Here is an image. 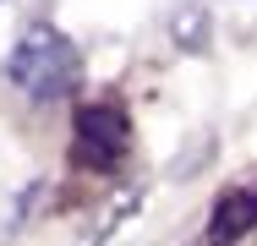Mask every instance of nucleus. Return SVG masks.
I'll use <instances>...</instances> for the list:
<instances>
[{
	"instance_id": "20e7f679",
	"label": "nucleus",
	"mask_w": 257,
	"mask_h": 246,
	"mask_svg": "<svg viewBox=\"0 0 257 246\" xmlns=\"http://www.w3.org/2000/svg\"><path fill=\"white\" fill-rule=\"evenodd\" d=\"M137 197H143L137 186H126V192H120V197H115V202H109V208L99 213V224H93V230L82 235V246H104L109 235H115V230H120V219H126V213L137 208Z\"/></svg>"
},
{
	"instance_id": "f257e3e1",
	"label": "nucleus",
	"mask_w": 257,
	"mask_h": 246,
	"mask_svg": "<svg viewBox=\"0 0 257 246\" xmlns=\"http://www.w3.org/2000/svg\"><path fill=\"white\" fill-rule=\"evenodd\" d=\"M77 77H82V55L77 44L50 28V22H33L17 49H11V60H6V82L17 88V93L39 98V104H50V98H66L77 88Z\"/></svg>"
},
{
	"instance_id": "7ed1b4c3",
	"label": "nucleus",
	"mask_w": 257,
	"mask_h": 246,
	"mask_svg": "<svg viewBox=\"0 0 257 246\" xmlns=\"http://www.w3.org/2000/svg\"><path fill=\"white\" fill-rule=\"evenodd\" d=\"M252 224H257V192H224L219 208H213V224H208L203 246H230V241H241Z\"/></svg>"
},
{
	"instance_id": "39448f33",
	"label": "nucleus",
	"mask_w": 257,
	"mask_h": 246,
	"mask_svg": "<svg viewBox=\"0 0 257 246\" xmlns=\"http://www.w3.org/2000/svg\"><path fill=\"white\" fill-rule=\"evenodd\" d=\"M170 33H175V44H181V49H208V11H203V6L175 11Z\"/></svg>"
},
{
	"instance_id": "f03ea898",
	"label": "nucleus",
	"mask_w": 257,
	"mask_h": 246,
	"mask_svg": "<svg viewBox=\"0 0 257 246\" xmlns=\"http://www.w3.org/2000/svg\"><path fill=\"white\" fill-rule=\"evenodd\" d=\"M126 148H132V120H126V109L120 104H82L77 109V143H71V159L82 164V170H115L120 159H126Z\"/></svg>"
}]
</instances>
